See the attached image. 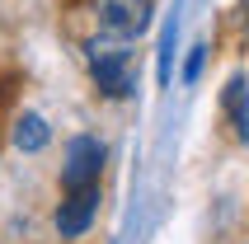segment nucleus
<instances>
[{"label":"nucleus","instance_id":"5","mask_svg":"<svg viewBox=\"0 0 249 244\" xmlns=\"http://www.w3.org/2000/svg\"><path fill=\"white\" fill-rule=\"evenodd\" d=\"M221 108H226V118H231L235 141H249V85H245V75H235V80L221 89Z\"/></svg>","mask_w":249,"mask_h":244},{"label":"nucleus","instance_id":"2","mask_svg":"<svg viewBox=\"0 0 249 244\" xmlns=\"http://www.w3.org/2000/svg\"><path fill=\"white\" fill-rule=\"evenodd\" d=\"M99 178H104V146L94 136H71L66 160H61V192L99 188Z\"/></svg>","mask_w":249,"mask_h":244},{"label":"nucleus","instance_id":"1","mask_svg":"<svg viewBox=\"0 0 249 244\" xmlns=\"http://www.w3.org/2000/svg\"><path fill=\"white\" fill-rule=\"evenodd\" d=\"M85 61H89V80L99 85L104 99H127L137 94V66H132V38L123 33H104L85 42Z\"/></svg>","mask_w":249,"mask_h":244},{"label":"nucleus","instance_id":"6","mask_svg":"<svg viewBox=\"0 0 249 244\" xmlns=\"http://www.w3.org/2000/svg\"><path fill=\"white\" fill-rule=\"evenodd\" d=\"M14 146L19 150H42L47 146V122L38 113H24V118L14 122Z\"/></svg>","mask_w":249,"mask_h":244},{"label":"nucleus","instance_id":"7","mask_svg":"<svg viewBox=\"0 0 249 244\" xmlns=\"http://www.w3.org/2000/svg\"><path fill=\"white\" fill-rule=\"evenodd\" d=\"M160 85H169V75H174V24H165V33H160Z\"/></svg>","mask_w":249,"mask_h":244},{"label":"nucleus","instance_id":"4","mask_svg":"<svg viewBox=\"0 0 249 244\" xmlns=\"http://www.w3.org/2000/svg\"><path fill=\"white\" fill-rule=\"evenodd\" d=\"M99 216V188H80V192H61L56 202V235L61 240H80Z\"/></svg>","mask_w":249,"mask_h":244},{"label":"nucleus","instance_id":"3","mask_svg":"<svg viewBox=\"0 0 249 244\" xmlns=\"http://www.w3.org/2000/svg\"><path fill=\"white\" fill-rule=\"evenodd\" d=\"M99 28L104 33H123V38H141L155 19V0H94Z\"/></svg>","mask_w":249,"mask_h":244},{"label":"nucleus","instance_id":"8","mask_svg":"<svg viewBox=\"0 0 249 244\" xmlns=\"http://www.w3.org/2000/svg\"><path fill=\"white\" fill-rule=\"evenodd\" d=\"M202 56H207V47H193V56H188V70H183V80H197V70H202Z\"/></svg>","mask_w":249,"mask_h":244},{"label":"nucleus","instance_id":"9","mask_svg":"<svg viewBox=\"0 0 249 244\" xmlns=\"http://www.w3.org/2000/svg\"><path fill=\"white\" fill-rule=\"evenodd\" d=\"M0 127H5V113H0Z\"/></svg>","mask_w":249,"mask_h":244}]
</instances>
